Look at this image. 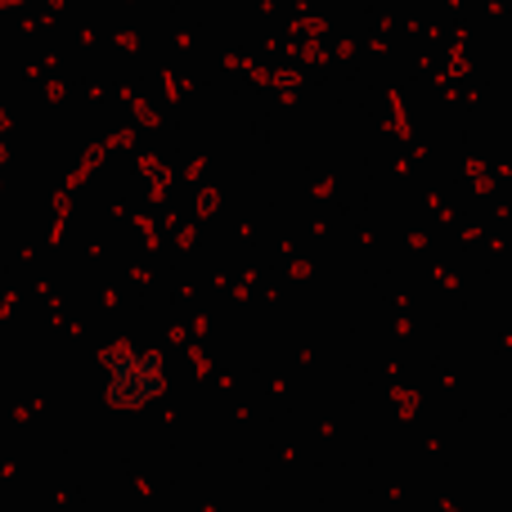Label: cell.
<instances>
[{"label": "cell", "instance_id": "obj_1", "mask_svg": "<svg viewBox=\"0 0 512 512\" xmlns=\"http://www.w3.org/2000/svg\"><path fill=\"white\" fill-rule=\"evenodd\" d=\"M162 387H167V378H162V360L153 351L122 346V351L108 355V382H104L108 405H117V409H144L149 400L162 396Z\"/></svg>", "mask_w": 512, "mask_h": 512}]
</instances>
